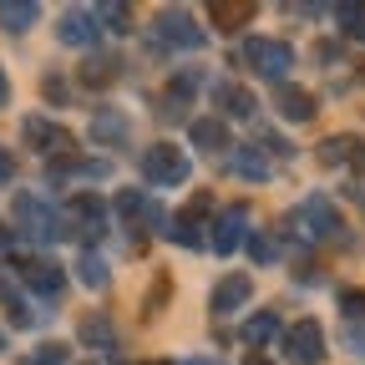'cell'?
<instances>
[{"mask_svg": "<svg viewBox=\"0 0 365 365\" xmlns=\"http://www.w3.org/2000/svg\"><path fill=\"white\" fill-rule=\"evenodd\" d=\"M244 61L269 81H284V71L294 66V46L274 41V36H254V41H244Z\"/></svg>", "mask_w": 365, "mask_h": 365, "instance_id": "7a4b0ae2", "label": "cell"}, {"mask_svg": "<svg viewBox=\"0 0 365 365\" xmlns=\"http://www.w3.org/2000/svg\"><path fill=\"white\" fill-rule=\"evenodd\" d=\"M208 208H213V193H198L188 208L178 213V223L168 228V234H173L182 249H203V234H198V223H203V213H208Z\"/></svg>", "mask_w": 365, "mask_h": 365, "instance_id": "30bf717a", "label": "cell"}, {"mask_svg": "<svg viewBox=\"0 0 365 365\" xmlns=\"http://www.w3.org/2000/svg\"><path fill=\"white\" fill-rule=\"evenodd\" d=\"M234 168H239V178H249V182H264V178H269V163H264L259 153H239Z\"/></svg>", "mask_w": 365, "mask_h": 365, "instance_id": "d4e9b609", "label": "cell"}, {"mask_svg": "<svg viewBox=\"0 0 365 365\" xmlns=\"http://www.w3.org/2000/svg\"><path fill=\"white\" fill-rule=\"evenodd\" d=\"M244 365H274V360H264V355H249V360H244Z\"/></svg>", "mask_w": 365, "mask_h": 365, "instance_id": "e575fe53", "label": "cell"}, {"mask_svg": "<svg viewBox=\"0 0 365 365\" xmlns=\"http://www.w3.org/2000/svg\"><path fill=\"white\" fill-rule=\"evenodd\" d=\"M249 254H254V264H274V259H279V244H274L269 234H254L249 239Z\"/></svg>", "mask_w": 365, "mask_h": 365, "instance_id": "83f0119b", "label": "cell"}, {"mask_svg": "<svg viewBox=\"0 0 365 365\" xmlns=\"http://www.w3.org/2000/svg\"><path fill=\"white\" fill-rule=\"evenodd\" d=\"M284 355L294 365H319L325 360V330H319V319H299V325L284 335Z\"/></svg>", "mask_w": 365, "mask_h": 365, "instance_id": "8992f818", "label": "cell"}, {"mask_svg": "<svg viewBox=\"0 0 365 365\" xmlns=\"http://www.w3.org/2000/svg\"><path fill=\"white\" fill-rule=\"evenodd\" d=\"M188 137H193V148H203V153H228V148H234V137H228V122H223V117H198V122L188 127Z\"/></svg>", "mask_w": 365, "mask_h": 365, "instance_id": "4fadbf2b", "label": "cell"}, {"mask_svg": "<svg viewBox=\"0 0 365 365\" xmlns=\"http://www.w3.org/2000/svg\"><path fill=\"white\" fill-rule=\"evenodd\" d=\"M137 168H143V178L153 188H178V182H188V158H182L173 143H153Z\"/></svg>", "mask_w": 365, "mask_h": 365, "instance_id": "3957f363", "label": "cell"}, {"mask_svg": "<svg viewBox=\"0 0 365 365\" xmlns=\"http://www.w3.org/2000/svg\"><path fill=\"white\" fill-rule=\"evenodd\" d=\"M26 143L36 148V153H56V158H66L71 153V132L66 127H56V122H46V117H26Z\"/></svg>", "mask_w": 365, "mask_h": 365, "instance_id": "9c48e42d", "label": "cell"}, {"mask_svg": "<svg viewBox=\"0 0 365 365\" xmlns=\"http://www.w3.org/2000/svg\"><path fill=\"white\" fill-rule=\"evenodd\" d=\"M249 21H254V6H249V0H239V6H234V0L213 6V26H218V31H244Z\"/></svg>", "mask_w": 365, "mask_h": 365, "instance_id": "ffe728a7", "label": "cell"}, {"mask_svg": "<svg viewBox=\"0 0 365 365\" xmlns=\"http://www.w3.org/2000/svg\"><path fill=\"white\" fill-rule=\"evenodd\" d=\"M274 335H279V314H274V309H259L244 325V345H269Z\"/></svg>", "mask_w": 365, "mask_h": 365, "instance_id": "44dd1931", "label": "cell"}, {"mask_svg": "<svg viewBox=\"0 0 365 365\" xmlns=\"http://www.w3.org/2000/svg\"><path fill=\"white\" fill-rule=\"evenodd\" d=\"M213 102H218L228 117H254V107H259L239 81H218V86H213Z\"/></svg>", "mask_w": 365, "mask_h": 365, "instance_id": "2e32d148", "label": "cell"}, {"mask_svg": "<svg viewBox=\"0 0 365 365\" xmlns=\"http://www.w3.org/2000/svg\"><path fill=\"white\" fill-rule=\"evenodd\" d=\"M16 228H21L31 244H56V239L66 234L61 213L46 203L41 193H16Z\"/></svg>", "mask_w": 365, "mask_h": 365, "instance_id": "6da1fadb", "label": "cell"}, {"mask_svg": "<svg viewBox=\"0 0 365 365\" xmlns=\"http://www.w3.org/2000/svg\"><path fill=\"white\" fill-rule=\"evenodd\" d=\"M56 41L61 46H91V41H97V16H91V11H66L56 21Z\"/></svg>", "mask_w": 365, "mask_h": 365, "instance_id": "7c38bea8", "label": "cell"}, {"mask_svg": "<svg viewBox=\"0 0 365 365\" xmlns=\"http://www.w3.org/2000/svg\"><path fill=\"white\" fill-rule=\"evenodd\" d=\"M148 365H168V360H148Z\"/></svg>", "mask_w": 365, "mask_h": 365, "instance_id": "8d00e7d4", "label": "cell"}, {"mask_svg": "<svg viewBox=\"0 0 365 365\" xmlns=\"http://www.w3.org/2000/svg\"><path fill=\"white\" fill-rule=\"evenodd\" d=\"M299 228H304L309 239H340L345 234V218H340V208L325 193H309L299 203Z\"/></svg>", "mask_w": 365, "mask_h": 365, "instance_id": "5b68a950", "label": "cell"}, {"mask_svg": "<svg viewBox=\"0 0 365 365\" xmlns=\"http://www.w3.org/2000/svg\"><path fill=\"white\" fill-rule=\"evenodd\" d=\"M158 41L182 46V51H198V46H203V31L193 26L188 11H163V16H158Z\"/></svg>", "mask_w": 365, "mask_h": 365, "instance_id": "ba28073f", "label": "cell"}, {"mask_svg": "<svg viewBox=\"0 0 365 365\" xmlns=\"http://www.w3.org/2000/svg\"><path fill=\"white\" fill-rule=\"evenodd\" d=\"M319 163H360L365 168V153H360V143L355 137H330V143H319Z\"/></svg>", "mask_w": 365, "mask_h": 365, "instance_id": "d6986e66", "label": "cell"}, {"mask_svg": "<svg viewBox=\"0 0 365 365\" xmlns=\"http://www.w3.org/2000/svg\"><path fill=\"white\" fill-rule=\"evenodd\" d=\"M117 66H122L117 56H102V61H86V66H81V81H86V86H107V81L117 76Z\"/></svg>", "mask_w": 365, "mask_h": 365, "instance_id": "603a6c76", "label": "cell"}, {"mask_svg": "<svg viewBox=\"0 0 365 365\" xmlns=\"http://www.w3.org/2000/svg\"><path fill=\"white\" fill-rule=\"evenodd\" d=\"M16 269H21V279H26L41 299H61V289H66L61 264H51V259H21Z\"/></svg>", "mask_w": 365, "mask_h": 365, "instance_id": "52a82bcc", "label": "cell"}, {"mask_svg": "<svg viewBox=\"0 0 365 365\" xmlns=\"http://www.w3.org/2000/svg\"><path fill=\"white\" fill-rule=\"evenodd\" d=\"M81 340L86 345H112V325L107 319H81Z\"/></svg>", "mask_w": 365, "mask_h": 365, "instance_id": "4316f807", "label": "cell"}, {"mask_svg": "<svg viewBox=\"0 0 365 365\" xmlns=\"http://www.w3.org/2000/svg\"><path fill=\"white\" fill-rule=\"evenodd\" d=\"M0 304H6V319H11V325H16V330H31V325H36V319H41V314H36V309L26 304V294H21V289H16L11 279H6V284H0Z\"/></svg>", "mask_w": 365, "mask_h": 365, "instance_id": "e0dca14e", "label": "cell"}, {"mask_svg": "<svg viewBox=\"0 0 365 365\" xmlns=\"http://www.w3.org/2000/svg\"><path fill=\"white\" fill-rule=\"evenodd\" d=\"M0 350H6V335H0Z\"/></svg>", "mask_w": 365, "mask_h": 365, "instance_id": "74e56055", "label": "cell"}, {"mask_svg": "<svg viewBox=\"0 0 365 365\" xmlns=\"http://www.w3.org/2000/svg\"><path fill=\"white\" fill-rule=\"evenodd\" d=\"M274 107H279L289 122H309L319 107H314V91H299V86H279L274 91Z\"/></svg>", "mask_w": 365, "mask_h": 365, "instance_id": "9a60e30c", "label": "cell"}, {"mask_svg": "<svg viewBox=\"0 0 365 365\" xmlns=\"http://www.w3.org/2000/svg\"><path fill=\"white\" fill-rule=\"evenodd\" d=\"M244 223H249V208H244V203L223 208V218L213 223V249H218V254H234V249L244 244Z\"/></svg>", "mask_w": 365, "mask_h": 365, "instance_id": "8fae6325", "label": "cell"}, {"mask_svg": "<svg viewBox=\"0 0 365 365\" xmlns=\"http://www.w3.org/2000/svg\"><path fill=\"white\" fill-rule=\"evenodd\" d=\"M61 223H66V234H107V208H102V198L97 193H71L66 198V208H61Z\"/></svg>", "mask_w": 365, "mask_h": 365, "instance_id": "277c9868", "label": "cell"}, {"mask_svg": "<svg viewBox=\"0 0 365 365\" xmlns=\"http://www.w3.org/2000/svg\"><path fill=\"white\" fill-rule=\"evenodd\" d=\"M21 365H66V345H41V350H31Z\"/></svg>", "mask_w": 365, "mask_h": 365, "instance_id": "484cf974", "label": "cell"}, {"mask_svg": "<svg viewBox=\"0 0 365 365\" xmlns=\"http://www.w3.org/2000/svg\"><path fill=\"white\" fill-rule=\"evenodd\" d=\"M249 294H254V279H249V274H228V279L213 289V314H234Z\"/></svg>", "mask_w": 365, "mask_h": 365, "instance_id": "5bb4252c", "label": "cell"}, {"mask_svg": "<svg viewBox=\"0 0 365 365\" xmlns=\"http://www.w3.org/2000/svg\"><path fill=\"white\" fill-rule=\"evenodd\" d=\"M122 132H127V122L117 112H102L97 122H91V137H122Z\"/></svg>", "mask_w": 365, "mask_h": 365, "instance_id": "f546056e", "label": "cell"}, {"mask_svg": "<svg viewBox=\"0 0 365 365\" xmlns=\"http://www.w3.org/2000/svg\"><path fill=\"white\" fill-rule=\"evenodd\" d=\"M340 304H345V314H350V319H365V289H345V294H340Z\"/></svg>", "mask_w": 365, "mask_h": 365, "instance_id": "4dcf8cb0", "label": "cell"}, {"mask_svg": "<svg viewBox=\"0 0 365 365\" xmlns=\"http://www.w3.org/2000/svg\"><path fill=\"white\" fill-rule=\"evenodd\" d=\"M91 16H97V21H112V31H132V11H127V6H97Z\"/></svg>", "mask_w": 365, "mask_h": 365, "instance_id": "f1b7e54d", "label": "cell"}, {"mask_svg": "<svg viewBox=\"0 0 365 365\" xmlns=\"http://www.w3.org/2000/svg\"><path fill=\"white\" fill-rule=\"evenodd\" d=\"M188 365H213V360H188Z\"/></svg>", "mask_w": 365, "mask_h": 365, "instance_id": "d590c367", "label": "cell"}, {"mask_svg": "<svg viewBox=\"0 0 365 365\" xmlns=\"http://www.w3.org/2000/svg\"><path fill=\"white\" fill-rule=\"evenodd\" d=\"M76 274H81V284H86V289H107V284H112V274H107V264H102L97 254H91V249H86V254L76 259Z\"/></svg>", "mask_w": 365, "mask_h": 365, "instance_id": "7402d4cb", "label": "cell"}, {"mask_svg": "<svg viewBox=\"0 0 365 365\" xmlns=\"http://www.w3.org/2000/svg\"><path fill=\"white\" fill-rule=\"evenodd\" d=\"M11 102V81H6V71H0V107Z\"/></svg>", "mask_w": 365, "mask_h": 365, "instance_id": "1f68e13d", "label": "cell"}, {"mask_svg": "<svg viewBox=\"0 0 365 365\" xmlns=\"http://www.w3.org/2000/svg\"><path fill=\"white\" fill-rule=\"evenodd\" d=\"M41 21V6H36V0H6V6H0V26H6L11 36L16 31H31Z\"/></svg>", "mask_w": 365, "mask_h": 365, "instance_id": "ac0fdd59", "label": "cell"}, {"mask_svg": "<svg viewBox=\"0 0 365 365\" xmlns=\"http://www.w3.org/2000/svg\"><path fill=\"white\" fill-rule=\"evenodd\" d=\"M11 178V153H0V182Z\"/></svg>", "mask_w": 365, "mask_h": 365, "instance_id": "d6a6232c", "label": "cell"}, {"mask_svg": "<svg viewBox=\"0 0 365 365\" xmlns=\"http://www.w3.org/2000/svg\"><path fill=\"white\" fill-rule=\"evenodd\" d=\"M335 21H340V31H345V36L365 41V6H340V11H335Z\"/></svg>", "mask_w": 365, "mask_h": 365, "instance_id": "cb8c5ba5", "label": "cell"}, {"mask_svg": "<svg viewBox=\"0 0 365 365\" xmlns=\"http://www.w3.org/2000/svg\"><path fill=\"white\" fill-rule=\"evenodd\" d=\"M350 345H355V350L365 355V330H360V335H350Z\"/></svg>", "mask_w": 365, "mask_h": 365, "instance_id": "836d02e7", "label": "cell"}]
</instances>
